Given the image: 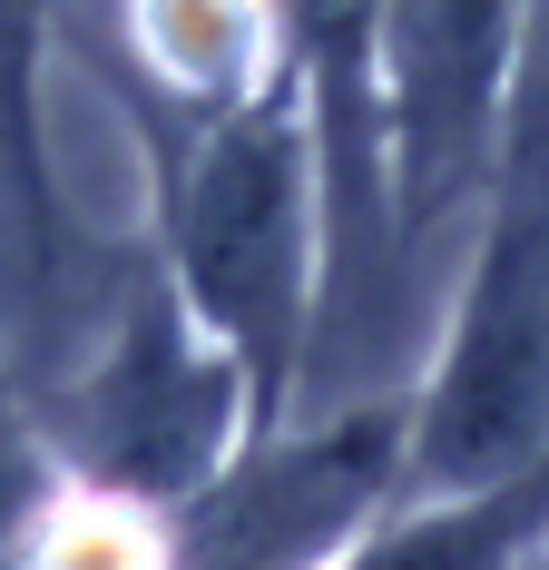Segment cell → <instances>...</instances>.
Segmentation results:
<instances>
[{"instance_id": "ba28073f", "label": "cell", "mask_w": 549, "mask_h": 570, "mask_svg": "<svg viewBox=\"0 0 549 570\" xmlns=\"http://www.w3.org/2000/svg\"><path fill=\"white\" fill-rule=\"evenodd\" d=\"M530 570H549V551H540V561H530Z\"/></svg>"}, {"instance_id": "7a4b0ae2", "label": "cell", "mask_w": 549, "mask_h": 570, "mask_svg": "<svg viewBox=\"0 0 549 570\" xmlns=\"http://www.w3.org/2000/svg\"><path fill=\"white\" fill-rule=\"evenodd\" d=\"M530 50V0H383V236L392 276L422 236L471 227Z\"/></svg>"}, {"instance_id": "6da1fadb", "label": "cell", "mask_w": 549, "mask_h": 570, "mask_svg": "<svg viewBox=\"0 0 549 570\" xmlns=\"http://www.w3.org/2000/svg\"><path fill=\"white\" fill-rule=\"evenodd\" d=\"M167 285L246 374L256 433L295 423L325 335V158L285 69L167 148Z\"/></svg>"}, {"instance_id": "52a82bcc", "label": "cell", "mask_w": 549, "mask_h": 570, "mask_svg": "<svg viewBox=\"0 0 549 570\" xmlns=\"http://www.w3.org/2000/svg\"><path fill=\"white\" fill-rule=\"evenodd\" d=\"M40 30L50 0H0V158L40 207Z\"/></svg>"}, {"instance_id": "277c9868", "label": "cell", "mask_w": 549, "mask_h": 570, "mask_svg": "<svg viewBox=\"0 0 549 570\" xmlns=\"http://www.w3.org/2000/svg\"><path fill=\"white\" fill-rule=\"evenodd\" d=\"M412 394L343 403L325 423H274L226 462L197 502L167 512L177 570H333L402 502Z\"/></svg>"}, {"instance_id": "5b68a950", "label": "cell", "mask_w": 549, "mask_h": 570, "mask_svg": "<svg viewBox=\"0 0 549 570\" xmlns=\"http://www.w3.org/2000/svg\"><path fill=\"white\" fill-rule=\"evenodd\" d=\"M274 59L325 158V315L343 285H392L383 236V0H266Z\"/></svg>"}, {"instance_id": "8992f818", "label": "cell", "mask_w": 549, "mask_h": 570, "mask_svg": "<svg viewBox=\"0 0 549 570\" xmlns=\"http://www.w3.org/2000/svg\"><path fill=\"white\" fill-rule=\"evenodd\" d=\"M549 551V453L471 482V492H402L333 570H530Z\"/></svg>"}, {"instance_id": "3957f363", "label": "cell", "mask_w": 549, "mask_h": 570, "mask_svg": "<svg viewBox=\"0 0 549 570\" xmlns=\"http://www.w3.org/2000/svg\"><path fill=\"white\" fill-rule=\"evenodd\" d=\"M59 443H69L89 492L167 521L256 443V403H246V374L226 364V344L158 276L128 305V325L109 335V354L69 384Z\"/></svg>"}]
</instances>
